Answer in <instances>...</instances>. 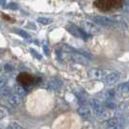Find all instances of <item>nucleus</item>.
I'll list each match as a JSON object with an SVG mask.
<instances>
[{
  "mask_svg": "<svg viewBox=\"0 0 129 129\" xmlns=\"http://www.w3.org/2000/svg\"><path fill=\"white\" fill-rule=\"evenodd\" d=\"M93 6L102 13H114L123 6V0H95Z\"/></svg>",
  "mask_w": 129,
  "mask_h": 129,
  "instance_id": "nucleus-1",
  "label": "nucleus"
},
{
  "mask_svg": "<svg viewBox=\"0 0 129 129\" xmlns=\"http://www.w3.org/2000/svg\"><path fill=\"white\" fill-rule=\"evenodd\" d=\"M117 91L119 94H123V95L124 94H129V81L118 85L117 88Z\"/></svg>",
  "mask_w": 129,
  "mask_h": 129,
  "instance_id": "nucleus-12",
  "label": "nucleus"
},
{
  "mask_svg": "<svg viewBox=\"0 0 129 129\" xmlns=\"http://www.w3.org/2000/svg\"><path fill=\"white\" fill-rule=\"evenodd\" d=\"M71 58L72 60L78 63V64H84V66H87L89 64V59L86 55H84L83 53H80V52H75V53H72L71 55Z\"/></svg>",
  "mask_w": 129,
  "mask_h": 129,
  "instance_id": "nucleus-9",
  "label": "nucleus"
},
{
  "mask_svg": "<svg viewBox=\"0 0 129 129\" xmlns=\"http://www.w3.org/2000/svg\"><path fill=\"white\" fill-rule=\"evenodd\" d=\"M0 5L3 8H6L7 7V0H0Z\"/></svg>",
  "mask_w": 129,
  "mask_h": 129,
  "instance_id": "nucleus-22",
  "label": "nucleus"
},
{
  "mask_svg": "<svg viewBox=\"0 0 129 129\" xmlns=\"http://www.w3.org/2000/svg\"><path fill=\"white\" fill-rule=\"evenodd\" d=\"M43 47V50H44V53L46 54V55H48L49 52H48V47H47V45H46V44H44Z\"/></svg>",
  "mask_w": 129,
  "mask_h": 129,
  "instance_id": "nucleus-24",
  "label": "nucleus"
},
{
  "mask_svg": "<svg viewBox=\"0 0 129 129\" xmlns=\"http://www.w3.org/2000/svg\"><path fill=\"white\" fill-rule=\"evenodd\" d=\"M82 28L84 29L85 32H87L88 34H91V35H94V34L100 32V28L97 26L95 22L88 21V20L82 22Z\"/></svg>",
  "mask_w": 129,
  "mask_h": 129,
  "instance_id": "nucleus-5",
  "label": "nucleus"
},
{
  "mask_svg": "<svg viewBox=\"0 0 129 129\" xmlns=\"http://www.w3.org/2000/svg\"><path fill=\"white\" fill-rule=\"evenodd\" d=\"M77 112H78V115L82 118H89L91 115V109L89 107H87V106H85V105L80 106V107L78 108V111Z\"/></svg>",
  "mask_w": 129,
  "mask_h": 129,
  "instance_id": "nucleus-11",
  "label": "nucleus"
},
{
  "mask_svg": "<svg viewBox=\"0 0 129 129\" xmlns=\"http://www.w3.org/2000/svg\"><path fill=\"white\" fill-rule=\"evenodd\" d=\"M62 82L58 79H54V80H51L48 83V88L51 89V90H59L60 88L62 87Z\"/></svg>",
  "mask_w": 129,
  "mask_h": 129,
  "instance_id": "nucleus-13",
  "label": "nucleus"
},
{
  "mask_svg": "<svg viewBox=\"0 0 129 129\" xmlns=\"http://www.w3.org/2000/svg\"><path fill=\"white\" fill-rule=\"evenodd\" d=\"M6 129H21V126L20 124L16 123V122H11L6 127Z\"/></svg>",
  "mask_w": 129,
  "mask_h": 129,
  "instance_id": "nucleus-18",
  "label": "nucleus"
},
{
  "mask_svg": "<svg viewBox=\"0 0 129 129\" xmlns=\"http://www.w3.org/2000/svg\"><path fill=\"white\" fill-rule=\"evenodd\" d=\"M124 119L120 117L111 118L107 122V129H123Z\"/></svg>",
  "mask_w": 129,
  "mask_h": 129,
  "instance_id": "nucleus-4",
  "label": "nucleus"
},
{
  "mask_svg": "<svg viewBox=\"0 0 129 129\" xmlns=\"http://www.w3.org/2000/svg\"><path fill=\"white\" fill-rule=\"evenodd\" d=\"M66 28H67V30L71 35H73L76 38H80V39H83V40H87L88 39V33L85 32L83 28L81 29V28H79V27L74 25V24H72V23L68 24Z\"/></svg>",
  "mask_w": 129,
  "mask_h": 129,
  "instance_id": "nucleus-2",
  "label": "nucleus"
},
{
  "mask_svg": "<svg viewBox=\"0 0 129 129\" xmlns=\"http://www.w3.org/2000/svg\"><path fill=\"white\" fill-rule=\"evenodd\" d=\"M30 52H31L33 56H35L37 59H42V56H41V55H40V54H39L36 50H34V49L31 48V49H30Z\"/></svg>",
  "mask_w": 129,
  "mask_h": 129,
  "instance_id": "nucleus-21",
  "label": "nucleus"
},
{
  "mask_svg": "<svg viewBox=\"0 0 129 129\" xmlns=\"http://www.w3.org/2000/svg\"><path fill=\"white\" fill-rule=\"evenodd\" d=\"M90 105L91 107V110L94 112L95 115L99 117H104L106 115V110L103 106V104L99 100H97L95 98H92L90 100Z\"/></svg>",
  "mask_w": 129,
  "mask_h": 129,
  "instance_id": "nucleus-3",
  "label": "nucleus"
},
{
  "mask_svg": "<svg viewBox=\"0 0 129 129\" xmlns=\"http://www.w3.org/2000/svg\"><path fill=\"white\" fill-rule=\"evenodd\" d=\"M7 85V80H6L5 77H2L0 76V89L1 88H4Z\"/></svg>",
  "mask_w": 129,
  "mask_h": 129,
  "instance_id": "nucleus-20",
  "label": "nucleus"
},
{
  "mask_svg": "<svg viewBox=\"0 0 129 129\" xmlns=\"http://www.w3.org/2000/svg\"><path fill=\"white\" fill-rule=\"evenodd\" d=\"M108 71L101 70H96V69H93L89 71V76L91 77V79L93 80H104L105 77L107 75Z\"/></svg>",
  "mask_w": 129,
  "mask_h": 129,
  "instance_id": "nucleus-7",
  "label": "nucleus"
},
{
  "mask_svg": "<svg viewBox=\"0 0 129 129\" xmlns=\"http://www.w3.org/2000/svg\"><path fill=\"white\" fill-rule=\"evenodd\" d=\"M91 20L93 22H95L96 24H99V25H104V26H112L115 24V21H114L112 18L108 17V16H91Z\"/></svg>",
  "mask_w": 129,
  "mask_h": 129,
  "instance_id": "nucleus-6",
  "label": "nucleus"
},
{
  "mask_svg": "<svg viewBox=\"0 0 129 129\" xmlns=\"http://www.w3.org/2000/svg\"><path fill=\"white\" fill-rule=\"evenodd\" d=\"M8 102L13 107H17L21 103V96L19 94H17V93L11 94L8 98Z\"/></svg>",
  "mask_w": 129,
  "mask_h": 129,
  "instance_id": "nucleus-10",
  "label": "nucleus"
},
{
  "mask_svg": "<svg viewBox=\"0 0 129 129\" xmlns=\"http://www.w3.org/2000/svg\"><path fill=\"white\" fill-rule=\"evenodd\" d=\"M11 91H12L11 89L7 86L0 89V93H1V95H3V96H8V95L10 96V95H11Z\"/></svg>",
  "mask_w": 129,
  "mask_h": 129,
  "instance_id": "nucleus-14",
  "label": "nucleus"
},
{
  "mask_svg": "<svg viewBox=\"0 0 129 129\" xmlns=\"http://www.w3.org/2000/svg\"><path fill=\"white\" fill-rule=\"evenodd\" d=\"M16 32L18 34V35H20L21 37H23L24 39H30V35L26 32V31H24V30H21V29H16Z\"/></svg>",
  "mask_w": 129,
  "mask_h": 129,
  "instance_id": "nucleus-17",
  "label": "nucleus"
},
{
  "mask_svg": "<svg viewBox=\"0 0 129 129\" xmlns=\"http://www.w3.org/2000/svg\"><path fill=\"white\" fill-rule=\"evenodd\" d=\"M6 8H7V9H10V10H14V11H16V10H18V5H17L16 3L11 2V3L7 4V7H6Z\"/></svg>",
  "mask_w": 129,
  "mask_h": 129,
  "instance_id": "nucleus-19",
  "label": "nucleus"
},
{
  "mask_svg": "<svg viewBox=\"0 0 129 129\" xmlns=\"http://www.w3.org/2000/svg\"><path fill=\"white\" fill-rule=\"evenodd\" d=\"M119 80H120V75L118 72H108L105 79L103 81L107 84L108 86H113L115 84H117Z\"/></svg>",
  "mask_w": 129,
  "mask_h": 129,
  "instance_id": "nucleus-8",
  "label": "nucleus"
},
{
  "mask_svg": "<svg viewBox=\"0 0 129 129\" xmlns=\"http://www.w3.org/2000/svg\"><path fill=\"white\" fill-rule=\"evenodd\" d=\"M4 115H5V113H4V110H1V109H0V119H1V118H3Z\"/></svg>",
  "mask_w": 129,
  "mask_h": 129,
  "instance_id": "nucleus-25",
  "label": "nucleus"
},
{
  "mask_svg": "<svg viewBox=\"0 0 129 129\" xmlns=\"http://www.w3.org/2000/svg\"><path fill=\"white\" fill-rule=\"evenodd\" d=\"M5 70H7V71H12L13 70V67H10V64H6L5 66Z\"/></svg>",
  "mask_w": 129,
  "mask_h": 129,
  "instance_id": "nucleus-23",
  "label": "nucleus"
},
{
  "mask_svg": "<svg viewBox=\"0 0 129 129\" xmlns=\"http://www.w3.org/2000/svg\"><path fill=\"white\" fill-rule=\"evenodd\" d=\"M16 91L17 94H19L21 97H23L24 95H26V91L24 90V88L21 86H17L16 88Z\"/></svg>",
  "mask_w": 129,
  "mask_h": 129,
  "instance_id": "nucleus-16",
  "label": "nucleus"
},
{
  "mask_svg": "<svg viewBox=\"0 0 129 129\" xmlns=\"http://www.w3.org/2000/svg\"><path fill=\"white\" fill-rule=\"evenodd\" d=\"M37 20H38V22H40L41 24H43V25H48L52 22V19L48 18V17H38Z\"/></svg>",
  "mask_w": 129,
  "mask_h": 129,
  "instance_id": "nucleus-15",
  "label": "nucleus"
}]
</instances>
